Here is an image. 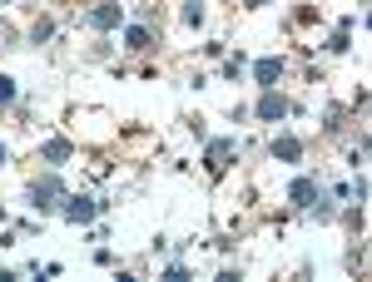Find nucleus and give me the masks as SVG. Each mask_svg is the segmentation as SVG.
Returning a JSON list of instances; mask_svg holds the SVG:
<instances>
[{"instance_id": "nucleus-13", "label": "nucleus", "mask_w": 372, "mask_h": 282, "mask_svg": "<svg viewBox=\"0 0 372 282\" xmlns=\"http://www.w3.org/2000/svg\"><path fill=\"white\" fill-rule=\"evenodd\" d=\"M50 35H55V25H50V20H35V30H30V40L40 45V40H50Z\"/></svg>"}, {"instance_id": "nucleus-1", "label": "nucleus", "mask_w": 372, "mask_h": 282, "mask_svg": "<svg viewBox=\"0 0 372 282\" xmlns=\"http://www.w3.org/2000/svg\"><path fill=\"white\" fill-rule=\"evenodd\" d=\"M85 20H90L94 30H120V25H124V6H115V0H99V6H94Z\"/></svg>"}, {"instance_id": "nucleus-5", "label": "nucleus", "mask_w": 372, "mask_h": 282, "mask_svg": "<svg viewBox=\"0 0 372 282\" xmlns=\"http://www.w3.org/2000/svg\"><path fill=\"white\" fill-rule=\"evenodd\" d=\"M253 80H258L263 89H273V84L283 80V60H273V54H269V60H258V65H253Z\"/></svg>"}, {"instance_id": "nucleus-16", "label": "nucleus", "mask_w": 372, "mask_h": 282, "mask_svg": "<svg viewBox=\"0 0 372 282\" xmlns=\"http://www.w3.org/2000/svg\"><path fill=\"white\" fill-rule=\"evenodd\" d=\"M0 163H6V144H0Z\"/></svg>"}, {"instance_id": "nucleus-15", "label": "nucleus", "mask_w": 372, "mask_h": 282, "mask_svg": "<svg viewBox=\"0 0 372 282\" xmlns=\"http://www.w3.org/2000/svg\"><path fill=\"white\" fill-rule=\"evenodd\" d=\"M243 6H253V10H258V6H269V0H243Z\"/></svg>"}, {"instance_id": "nucleus-11", "label": "nucleus", "mask_w": 372, "mask_h": 282, "mask_svg": "<svg viewBox=\"0 0 372 282\" xmlns=\"http://www.w3.org/2000/svg\"><path fill=\"white\" fill-rule=\"evenodd\" d=\"M203 20V6H199V0H184V25H199Z\"/></svg>"}, {"instance_id": "nucleus-10", "label": "nucleus", "mask_w": 372, "mask_h": 282, "mask_svg": "<svg viewBox=\"0 0 372 282\" xmlns=\"http://www.w3.org/2000/svg\"><path fill=\"white\" fill-rule=\"evenodd\" d=\"M124 45H129V50H149V45H154V35H149L144 25H129V30H124Z\"/></svg>"}, {"instance_id": "nucleus-2", "label": "nucleus", "mask_w": 372, "mask_h": 282, "mask_svg": "<svg viewBox=\"0 0 372 282\" xmlns=\"http://www.w3.org/2000/svg\"><path fill=\"white\" fill-rule=\"evenodd\" d=\"M55 198H60V179H55V174H45V179L30 184V203H35V208H45V213H50V208H60Z\"/></svg>"}, {"instance_id": "nucleus-8", "label": "nucleus", "mask_w": 372, "mask_h": 282, "mask_svg": "<svg viewBox=\"0 0 372 282\" xmlns=\"http://www.w3.org/2000/svg\"><path fill=\"white\" fill-rule=\"evenodd\" d=\"M288 198H293L298 208H308V203L317 198V184H313V179H293V184H288Z\"/></svg>"}, {"instance_id": "nucleus-6", "label": "nucleus", "mask_w": 372, "mask_h": 282, "mask_svg": "<svg viewBox=\"0 0 372 282\" xmlns=\"http://www.w3.org/2000/svg\"><path fill=\"white\" fill-rule=\"evenodd\" d=\"M273 158H283V163H298V158H303V144H298L293 134H278V139H273Z\"/></svg>"}, {"instance_id": "nucleus-9", "label": "nucleus", "mask_w": 372, "mask_h": 282, "mask_svg": "<svg viewBox=\"0 0 372 282\" xmlns=\"http://www.w3.org/2000/svg\"><path fill=\"white\" fill-rule=\"evenodd\" d=\"M229 158H234V139H214V144H208V168H214V174H219Z\"/></svg>"}, {"instance_id": "nucleus-3", "label": "nucleus", "mask_w": 372, "mask_h": 282, "mask_svg": "<svg viewBox=\"0 0 372 282\" xmlns=\"http://www.w3.org/2000/svg\"><path fill=\"white\" fill-rule=\"evenodd\" d=\"M258 119H263V124L288 119V99H283V94H273V89H263V99H258Z\"/></svg>"}, {"instance_id": "nucleus-4", "label": "nucleus", "mask_w": 372, "mask_h": 282, "mask_svg": "<svg viewBox=\"0 0 372 282\" xmlns=\"http://www.w3.org/2000/svg\"><path fill=\"white\" fill-rule=\"evenodd\" d=\"M94 213H99L94 198H85V193H80V198H65V218H70V223H94Z\"/></svg>"}, {"instance_id": "nucleus-12", "label": "nucleus", "mask_w": 372, "mask_h": 282, "mask_svg": "<svg viewBox=\"0 0 372 282\" xmlns=\"http://www.w3.org/2000/svg\"><path fill=\"white\" fill-rule=\"evenodd\" d=\"M0 104H15V80L0 75Z\"/></svg>"}, {"instance_id": "nucleus-14", "label": "nucleus", "mask_w": 372, "mask_h": 282, "mask_svg": "<svg viewBox=\"0 0 372 282\" xmlns=\"http://www.w3.org/2000/svg\"><path fill=\"white\" fill-rule=\"evenodd\" d=\"M224 75H229V80H238V75H243V54H234V60L224 65Z\"/></svg>"}, {"instance_id": "nucleus-7", "label": "nucleus", "mask_w": 372, "mask_h": 282, "mask_svg": "<svg viewBox=\"0 0 372 282\" xmlns=\"http://www.w3.org/2000/svg\"><path fill=\"white\" fill-rule=\"evenodd\" d=\"M40 154H45V163H50V168H60V163H70V154H75V149H70V139H50Z\"/></svg>"}]
</instances>
